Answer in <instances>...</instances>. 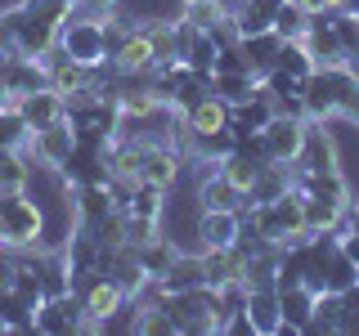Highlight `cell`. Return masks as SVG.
Returning <instances> with one entry per match:
<instances>
[{"instance_id": "cell-32", "label": "cell", "mask_w": 359, "mask_h": 336, "mask_svg": "<svg viewBox=\"0 0 359 336\" xmlns=\"http://www.w3.org/2000/svg\"><path fill=\"white\" fill-rule=\"evenodd\" d=\"M130 332L135 336H175V323L166 309H130Z\"/></svg>"}, {"instance_id": "cell-30", "label": "cell", "mask_w": 359, "mask_h": 336, "mask_svg": "<svg viewBox=\"0 0 359 336\" xmlns=\"http://www.w3.org/2000/svg\"><path fill=\"white\" fill-rule=\"evenodd\" d=\"M306 27H310V14L297 5V0H283V5L274 9V31L283 41H301V36H306Z\"/></svg>"}, {"instance_id": "cell-34", "label": "cell", "mask_w": 359, "mask_h": 336, "mask_svg": "<svg viewBox=\"0 0 359 336\" xmlns=\"http://www.w3.org/2000/svg\"><path fill=\"white\" fill-rule=\"evenodd\" d=\"M180 18L194 22L198 31H211L224 18V9H220V0H184V5H180Z\"/></svg>"}, {"instance_id": "cell-39", "label": "cell", "mask_w": 359, "mask_h": 336, "mask_svg": "<svg viewBox=\"0 0 359 336\" xmlns=\"http://www.w3.org/2000/svg\"><path fill=\"white\" fill-rule=\"evenodd\" d=\"M14 278H18V251L0 246V291H14Z\"/></svg>"}, {"instance_id": "cell-2", "label": "cell", "mask_w": 359, "mask_h": 336, "mask_svg": "<svg viewBox=\"0 0 359 336\" xmlns=\"http://www.w3.org/2000/svg\"><path fill=\"white\" fill-rule=\"evenodd\" d=\"M59 50L81 67H99L108 59V41H104V18L99 14H67L59 27Z\"/></svg>"}, {"instance_id": "cell-45", "label": "cell", "mask_w": 359, "mask_h": 336, "mask_svg": "<svg viewBox=\"0 0 359 336\" xmlns=\"http://www.w3.org/2000/svg\"><path fill=\"white\" fill-rule=\"evenodd\" d=\"M5 332H9V328H5V318H0V336H5Z\"/></svg>"}, {"instance_id": "cell-14", "label": "cell", "mask_w": 359, "mask_h": 336, "mask_svg": "<svg viewBox=\"0 0 359 336\" xmlns=\"http://www.w3.org/2000/svg\"><path fill=\"white\" fill-rule=\"evenodd\" d=\"M247 318H252L256 336H278V332H283L278 291H274V287H252V296H247Z\"/></svg>"}, {"instance_id": "cell-11", "label": "cell", "mask_w": 359, "mask_h": 336, "mask_svg": "<svg viewBox=\"0 0 359 336\" xmlns=\"http://www.w3.org/2000/svg\"><path fill=\"white\" fill-rule=\"evenodd\" d=\"M278 309H283V332L278 336H306L314 323V291L310 287H283L278 291Z\"/></svg>"}, {"instance_id": "cell-5", "label": "cell", "mask_w": 359, "mask_h": 336, "mask_svg": "<svg viewBox=\"0 0 359 336\" xmlns=\"http://www.w3.org/2000/svg\"><path fill=\"white\" fill-rule=\"evenodd\" d=\"M144 184H157V188H171L180 184V175H184V157H180L166 139H144V157H140V171Z\"/></svg>"}, {"instance_id": "cell-41", "label": "cell", "mask_w": 359, "mask_h": 336, "mask_svg": "<svg viewBox=\"0 0 359 336\" xmlns=\"http://www.w3.org/2000/svg\"><path fill=\"white\" fill-rule=\"evenodd\" d=\"M117 5H126V0H76L72 14H99V18H104L108 9H117Z\"/></svg>"}, {"instance_id": "cell-31", "label": "cell", "mask_w": 359, "mask_h": 336, "mask_svg": "<svg viewBox=\"0 0 359 336\" xmlns=\"http://www.w3.org/2000/svg\"><path fill=\"white\" fill-rule=\"evenodd\" d=\"M0 318H5L9 332H32V318H36V309H32L27 300L18 296V291H0Z\"/></svg>"}, {"instance_id": "cell-15", "label": "cell", "mask_w": 359, "mask_h": 336, "mask_svg": "<svg viewBox=\"0 0 359 336\" xmlns=\"http://www.w3.org/2000/svg\"><path fill=\"white\" fill-rule=\"evenodd\" d=\"M0 85H5L14 99L32 94V90H45V85H50L45 59H22V54H14V59H9V67H5V81H0Z\"/></svg>"}, {"instance_id": "cell-44", "label": "cell", "mask_w": 359, "mask_h": 336, "mask_svg": "<svg viewBox=\"0 0 359 336\" xmlns=\"http://www.w3.org/2000/svg\"><path fill=\"white\" fill-rule=\"evenodd\" d=\"M351 14H355V18H359V0H351Z\"/></svg>"}, {"instance_id": "cell-19", "label": "cell", "mask_w": 359, "mask_h": 336, "mask_svg": "<svg viewBox=\"0 0 359 336\" xmlns=\"http://www.w3.org/2000/svg\"><path fill=\"white\" fill-rule=\"evenodd\" d=\"M108 59L117 63L121 72H153V67H157V63H153V50H149V41H144V31H140V27L126 31V41H121L117 50L108 54Z\"/></svg>"}, {"instance_id": "cell-40", "label": "cell", "mask_w": 359, "mask_h": 336, "mask_svg": "<svg viewBox=\"0 0 359 336\" xmlns=\"http://www.w3.org/2000/svg\"><path fill=\"white\" fill-rule=\"evenodd\" d=\"M297 5L314 18V14H337V9H351V0H297Z\"/></svg>"}, {"instance_id": "cell-29", "label": "cell", "mask_w": 359, "mask_h": 336, "mask_svg": "<svg viewBox=\"0 0 359 336\" xmlns=\"http://www.w3.org/2000/svg\"><path fill=\"white\" fill-rule=\"evenodd\" d=\"M32 332H41V336H72V318L63 314L59 296H54V300H41V305H36V318H32Z\"/></svg>"}, {"instance_id": "cell-27", "label": "cell", "mask_w": 359, "mask_h": 336, "mask_svg": "<svg viewBox=\"0 0 359 336\" xmlns=\"http://www.w3.org/2000/svg\"><path fill=\"white\" fill-rule=\"evenodd\" d=\"M355 283H359V265L341 251V246H337V251L328 255V265H323V287L341 296V291H351Z\"/></svg>"}, {"instance_id": "cell-35", "label": "cell", "mask_w": 359, "mask_h": 336, "mask_svg": "<svg viewBox=\"0 0 359 336\" xmlns=\"http://www.w3.org/2000/svg\"><path fill=\"white\" fill-rule=\"evenodd\" d=\"M166 296H171V287L162 283V278H144L140 287H135V296H130V309H162L166 305Z\"/></svg>"}, {"instance_id": "cell-42", "label": "cell", "mask_w": 359, "mask_h": 336, "mask_svg": "<svg viewBox=\"0 0 359 336\" xmlns=\"http://www.w3.org/2000/svg\"><path fill=\"white\" fill-rule=\"evenodd\" d=\"M346 229L359 233V202H355V197H351V206H346Z\"/></svg>"}, {"instance_id": "cell-16", "label": "cell", "mask_w": 359, "mask_h": 336, "mask_svg": "<svg viewBox=\"0 0 359 336\" xmlns=\"http://www.w3.org/2000/svg\"><path fill=\"white\" fill-rule=\"evenodd\" d=\"M278 45H283V36H278L274 27H269V31H256V36H243V41H238V50H243L247 72L265 76L269 67H274V59H278Z\"/></svg>"}, {"instance_id": "cell-26", "label": "cell", "mask_w": 359, "mask_h": 336, "mask_svg": "<svg viewBox=\"0 0 359 336\" xmlns=\"http://www.w3.org/2000/svg\"><path fill=\"white\" fill-rule=\"evenodd\" d=\"M274 67H278L283 76H292V81L306 85V81H310V72H314V59L306 54V45H301V41H283V45H278Z\"/></svg>"}, {"instance_id": "cell-47", "label": "cell", "mask_w": 359, "mask_h": 336, "mask_svg": "<svg viewBox=\"0 0 359 336\" xmlns=\"http://www.w3.org/2000/svg\"><path fill=\"white\" fill-rule=\"evenodd\" d=\"M355 126H359V112H355Z\"/></svg>"}, {"instance_id": "cell-21", "label": "cell", "mask_w": 359, "mask_h": 336, "mask_svg": "<svg viewBox=\"0 0 359 336\" xmlns=\"http://www.w3.org/2000/svg\"><path fill=\"white\" fill-rule=\"evenodd\" d=\"M189 121H194L198 134H216V130H229V104H224L220 94H207L202 104H194L184 112Z\"/></svg>"}, {"instance_id": "cell-10", "label": "cell", "mask_w": 359, "mask_h": 336, "mask_svg": "<svg viewBox=\"0 0 359 336\" xmlns=\"http://www.w3.org/2000/svg\"><path fill=\"white\" fill-rule=\"evenodd\" d=\"M243 206H247V193L220 175V166L198 179V211H238L243 216Z\"/></svg>"}, {"instance_id": "cell-38", "label": "cell", "mask_w": 359, "mask_h": 336, "mask_svg": "<svg viewBox=\"0 0 359 336\" xmlns=\"http://www.w3.org/2000/svg\"><path fill=\"white\" fill-rule=\"evenodd\" d=\"M274 117L310 121V112H306V99H301V94H274Z\"/></svg>"}, {"instance_id": "cell-17", "label": "cell", "mask_w": 359, "mask_h": 336, "mask_svg": "<svg viewBox=\"0 0 359 336\" xmlns=\"http://www.w3.org/2000/svg\"><path fill=\"white\" fill-rule=\"evenodd\" d=\"M306 197V233H328V229H346V206L351 202H337V197Z\"/></svg>"}, {"instance_id": "cell-8", "label": "cell", "mask_w": 359, "mask_h": 336, "mask_svg": "<svg viewBox=\"0 0 359 336\" xmlns=\"http://www.w3.org/2000/svg\"><path fill=\"white\" fill-rule=\"evenodd\" d=\"M269 121H274V99L265 94V85H256V94L229 104V126L238 134H261Z\"/></svg>"}, {"instance_id": "cell-25", "label": "cell", "mask_w": 359, "mask_h": 336, "mask_svg": "<svg viewBox=\"0 0 359 336\" xmlns=\"http://www.w3.org/2000/svg\"><path fill=\"white\" fill-rule=\"evenodd\" d=\"M162 283L171 287V291H194V287H202V255L198 251H180L175 260H171V269L162 274Z\"/></svg>"}, {"instance_id": "cell-18", "label": "cell", "mask_w": 359, "mask_h": 336, "mask_svg": "<svg viewBox=\"0 0 359 336\" xmlns=\"http://www.w3.org/2000/svg\"><path fill=\"white\" fill-rule=\"evenodd\" d=\"M32 179H36V162L27 157V148H0V193L32 188Z\"/></svg>"}, {"instance_id": "cell-48", "label": "cell", "mask_w": 359, "mask_h": 336, "mask_svg": "<svg viewBox=\"0 0 359 336\" xmlns=\"http://www.w3.org/2000/svg\"><path fill=\"white\" fill-rule=\"evenodd\" d=\"M0 246H5V242H0Z\"/></svg>"}, {"instance_id": "cell-9", "label": "cell", "mask_w": 359, "mask_h": 336, "mask_svg": "<svg viewBox=\"0 0 359 336\" xmlns=\"http://www.w3.org/2000/svg\"><path fill=\"white\" fill-rule=\"evenodd\" d=\"M67 112V99L59 94V90H32V94L18 99V117L27 121V130H41V126H54V121H63Z\"/></svg>"}, {"instance_id": "cell-23", "label": "cell", "mask_w": 359, "mask_h": 336, "mask_svg": "<svg viewBox=\"0 0 359 336\" xmlns=\"http://www.w3.org/2000/svg\"><path fill=\"white\" fill-rule=\"evenodd\" d=\"M175 255H180V242H175L166 229L157 233L153 242H144V246H140V265H144V274H153V278H162L166 269H171Z\"/></svg>"}, {"instance_id": "cell-28", "label": "cell", "mask_w": 359, "mask_h": 336, "mask_svg": "<svg viewBox=\"0 0 359 336\" xmlns=\"http://www.w3.org/2000/svg\"><path fill=\"white\" fill-rule=\"evenodd\" d=\"M126 211L130 216H149V220H162L166 216V188H157V184H135V193L126 202Z\"/></svg>"}, {"instance_id": "cell-4", "label": "cell", "mask_w": 359, "mask_h": 336, "mask_svg": "<svg viewBox=\"0 0 359 336\" xmlns=\"http://www.w3.org/2000/svg\"><path fill=\"white\" fill-rule=\"evenodd\" d=\"M81 296H86V314H90V328L86 332H108V323L117 318L121 309H130V296L112 283L108 274L90 278V283L81 287Z\"/></svg>"}, {"instance_id": "cell-43", "label": "cell", "mask_w": 359, "mask_h": 336, "mask_svg": "<svg viewBox=\"0 0 359 336\" xmlns=\"http://www.w3.org/2000/svg\"><path fill=\"white\" fill-rule=\"evenodd\" d=\"M243 5H247V0H220V9H224V14H238Z\"/></svg>"}, {"instance_id": "cell-20", "label": "cell", "mask_w": 359, "mask_h": 336, "mask_svg": "<svg viewBox=\"0 0 359 336\" xmlns=\"http://www.w3.org/2000/svg\"><path fill=\"white\" fill-rule=\"evenodd\" d=\"M256 85H261V76L247 72V67H233V72H211V94H220L224 104H238V99L256 94Z\"/></svg>"}, {"instance_id": "cell-7", "label": "cell", "mask_w": 359, "mask_h": 336, "mask_svg": "<svg viewBox=\"0 0 359 336\" xmlns=\"http://www.w3.org/2000/svg\"><path fill=\"white\" fill-rule=\"evenodd\" d=\"M301 45H306V54L314 59V67H346L341 41H337V31H332V14H314Z\"/></svg>"}, {"instance_id": "cell-37", "label": "cell", "mask_w": 359, "mask_h": 336, "mask_svg": "<svg viewBox=\"0 0 359 336\" xmlns=\"http://www.w3.org/2000/svg\"><path fill=\"white\" fill-rule=\"evenodd\" d=\"M157 233H162V220L130 216V211H126V242H130V246H144V242H153Z\"/></svg>"}, {"instance_id": "cell-46", "label": "cell", "mask_w": 359, "mask_h": 336, "mask_svg": "<svg viewBox=\"0 0 359 336\" xmlns=\"http://www.w3.org/2000/svg\"><path fill=\"white\" fill-rule=\"evenodd\" d=\"M63 5H72V9H76V0H63Z\"/></svg>"}, {"instance_id": "cell-6", "label": "cell", "mask_w": 359, "mask_h": 336, "mask_svg": "<svg viewBox=\"0 0 359 336\" xmlns=\"http://www.w3.org/2000/svg\"><path fill=\"white\" fill-rule=\"evenodd\" d=\"M306 126H310V121H292V117H274V121H269V126L261 130L265 162H297L301 144H306Z\"/></svg>"}, {"instance_id": "cell-1", "label": "cell", "mask_w": 359, "mask_h": 336, "mask_svg": "<svg viewBox=\"0 0 359 336\" xmlns=\"http://www.w3.org/2000/svg\"><path fill=\"white\" fill-rule=\"evenodd\" d=\"M45 229V206L27 188H14V193H0V242L22 251V246H36Z\"/></svg>"}, {"instance_id": "cell-22", "label": "cell", "mask_w": 359, "mask_h": 336, "mask_svg": "<svg viewBox=\"0 0 359 336\" xmlns=\"http://www.w3.org/2000/svg\"><path fill=\"white\" fill-rule=\"evenodd\" d=\"M261 166H265L261 157H252V153H243V148H233V153H224V157H220V175L229 179L233 188H243V193H247V188L256 184V175H261Z\"/></svg>"}, {"instance_id": "cell-13", "label": "cell", "mask_w": 359, "mask_h": 336, "mask_svg": "<svg viewBox=\"0 0 359 336\" xmlns=\"http://www.w3.org/2000/svg\"><path fill=\"white\" fill-rule=\"evenodd\" d=\"M238 224H243L238 211H198L194 238H198V246H233Z\"/></svg>"}, {"instance_id": "cell-24", "label": "cell", "mask_w": 359, "mask_h": 336, "mask_svg": "<svg viewBox=\"0 0 359 336\" xmlns=\"http://www.w3.org/2000/svg\"><path fill=\"white\" fill-rule=\"evenodd\" d=\"M341 318H346V300L337 296V291H319L314 296V323L306 336H319V332H341Z\"/></svg>"}, {"instance_id": "cell-33", "label": "cell", "mask_w": 359, "mask_h": 336, "mask_svg": "<svg viewBox=\"0 0 359 336\" xmlns=\"http://www.w3.org/2000/svg\"><path fill=\"white\" fill-rule=\"evenodd\" d=\"M332 31H337V41H341L346 63H359V18L351 14V9H337V14H332Z\"/></svg>"}, {"instance_id": "cell-3", "label": "cell", "mask_w": 359, "mask_h": 336, "mask_svg": "<svg viewBox=\"0 0 359 336\" xmlns=\"http://www.w3.org/2000/svg\"><path fill=\"white\" fill-rule=\"evenodd\" d=\"M72 148H76V130L67 121H54V126H41L27 134V157L36 162V171H63Z\"/></svg>"}, {"instance_id": "cell-12", "label": "cell", "mask_w": 359, "mask_h": 336, "mask_svg": "<svg viewBox=\"0 0 359 336\" xmlns=\"http://www.w3.org/2000/svg\"><path fill=\"white\" fill-rule=\"evenodd\" d=\"M45 72H50V90H59L63 99H76L81 90L90 85V67H81V63H72L67 54L54 45L50 54H45Z\"/></svg>"}, {"instance_id": "cell-36", "label": "cell", "mask_w": 359, "mask_h": 336, "mask_svg": "<svg viewBox=\"0 0 359 336\" xmlns=\"http://www.w3.org/2000/svg\"><path fill=\"white\" fill-rule=\"evenodd\" d=\"M180 63H189V67H194V72H202V76H211V72H216V41L202 31V36L194 41V50H189Z\"/></svg>"}]
</instances>
